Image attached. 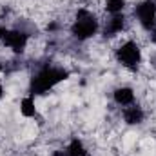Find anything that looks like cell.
<instances>
[{
	"mask_svg": "<svg viewBox=\"0 0 156 156\" xmlns=\"http://www.w3.org/2000/svg\"><path fill=\"white\" fill-rule=\"evenodd\" d=\"M116 58L123 67H127V69H136L138 64H140V60H142V51H140V47H138L136 42L129 40V42H125V44H122V45L118 47Z\"/></svg>",
	"mask_w": 156,
	"mask_h": 156,
	"instance_id": "cell-3",
	"label": "cell"
},
{
	"mask_svg": "<svg viewBox=\"0 0 156 156\" xmlns=\"http://www.w3.org/2000/svg\"><path fill=\"white\" fill-rule=\"evenodd\" d=\"M151 40H153V42L156 44V26L153 27V29H151Z\"/></svg>",
	"mask_w": 156,
	"mask_h": 156,
	"instance_id": "cell-12",
	"label": "cell"
},
{
	"mask_svg": "<svg viewBox=\"0 0 156 156\" xmlns=\"http://www.w3.org/2000/svg\"><path fill=\"white\" fill-rule=\"evenodd\" d=\"M113 96H115V102L118 105H123V107L133 105V102H134V93H133L131 87H118L113 93Z\"/></svg>",
	"mask_w": 156,
	"mask_h": 156,
	"instance_id": "cell-8",
	"label": "cell"
},
{
	"mask_svg": "<svg viewBox=\"0 0 156 156\" xmlns=\"http://www.w3.org/2000/svg\"><path fill=\"white\" fill-rule=\"evenodd\" d=\"M20 113L24 115L26 118H31L37 115V107H35V100L33 96H26L20 104Z\"/></svg>",
	"mask_w": 156,
	"mask_h": 156,
	"instance_id": "cell-9",
	"label": "cell"
},
{
	"mask_svg": "<svg viewBox=\"0 0 156 156\" xmlns=\"http://www.w3.org/2000/svg\"><path fill=\"white\" fill-rule=\"evenodd\" d=\"M4 44L7 47H11L15 53H22L27 45V35L24 31H18V29H13V31H5L4 33Z\"/></svg>",
	"mask_w": 156,
	"mask_h": 156,
	"instance_id": "cell-5",
	"label": "cell"
},
{
	"mask_svg": "<svg viewBox=\"0 0 156 156\" xmlns=\"http://www.w3.org/2000/svg\"><path fill=\"white\" fill-rule=\"evenodd\" d=\"M98 31V20L93 13H89L87 9H78L76 20L71 27L73 37L78 40H87L91 38L94 33Z\"/></svg>",
	"mask_w": 156,
	"mask_h": 156,
	"instance_id": "cell-2",
	"label": "cell"
},
{
	"mask_svg": "<svg viewBox=\"0 0 156 156\" xmlns=\"http://www.w3.org/2000/svg\"><path fill=\"white\" fill-rule=\"evenodd\" d=\"M123 27H125V18H123V15H113V18L107 20V24H105L104 35H105V37H115V35H118Z\"/></svg>",
	"mask_w": 156,
	"mask_h": 156,
	"instance_id": "cell-7",
	"label": "cell"
},
{
	"mask_svg": "<svg viewBox=\"0 0 156 156\" xmlns=\"http://www.w3.org/2000/svg\"><path fill=\"white\" fill-rule=\"evenodd\" d=\"M125 7V0H105V11L111 15H120Z\"/></svg>",
	"mask_w": 156,
	"mask_h": 156,
	"instance_id": "cell-11",
	"label": "cell"
},
{
	"mask_svg": "<svg viewBox=\"0 0 156 156\" xmlns=\"http://www.w3.org/2000/svg\"><path fill=\"white\" fill-rule=\"evenodd\" d=\"M144 118H145V113L138 105H129V107L123 109V120L129 125H138V123L144 122Z\"/></svg>",
	"mask_w": 156,
	"mask_h": 156,
	"instance_id": "cell-6",
	"label": "cell"
},
{
	"mask_svg": "<svg viewBox=\"0 0 156 156\" xmlns=\"http://www.w3.org/2000/svg\"><path fill=\"white\" fill-rule=\"evenodd\" d=\"M66 156H87V149H85V145H83L80 140H73V142L67 145Z\"/></svg>",
	"mask_w": 156,
	"mask_h": 156,
	"instance_id": "cell-10",
	"label": "cell"
},
{
	"mask_svg": "<svg viewBox=\"0 0 156 156\" xmlns=\"http://www.w3.org/2000/svg\"><path fill=\"white\" fill-rule=\"evenodd\" d=\"M134 15L140 22V26L147 31H151L156 26V2L154 0H144L136 5Z\"/></svg>",
	"mask_w": 156,
	"mask_h": 156,
	"instance_id": "cell-4",
	"label": "cell"
},
{
	"mask_svg": "<svg viewBox=\"0 0 156 156\" xmlns=\"http://www.w3.org/2000/svg\"><path fill=\"white\" fill-rule=\"evenodd\" d=\"M67 78H69V73L66 69L47 66V67L40 69L33 76L29 91H31V94H44V93H47L49 89H53L55 85H58L60 82H64Z\"/></svg>",
	"mask_w": 156,
	"mask_h": 156,
	"instance_id": "cell-1",
	"label": "cell"
},
{
	"mask_svg": "<svg viewBox=\"0 0 156 156\" xmlns=\"http://www.w3.org/2000/svg\"><path fill=\"white\" fill-rule=\"evenodd\" d=\"M0 71H2V64H0Z\"/></svg>",
	"mask_w": 156,
	"mask_h": 156,
	"instance_id": "cell-14",
	"label": "cell"
},
{
	"mask_svg": "<svg viewBox=\"0 0 156 156\" xmlns=\"http://www.w3.org/2000/svg\"><path fill=\"white\" fill-rule=\"evenodd\" d=\"M2 96H4V87L0 85V100H2Z\"/></svg>",
	"mask_w": 156,
	"mask_h": 156,
	"instance_id": "cell-13",
	"label": "cell"
}]
</instances>
